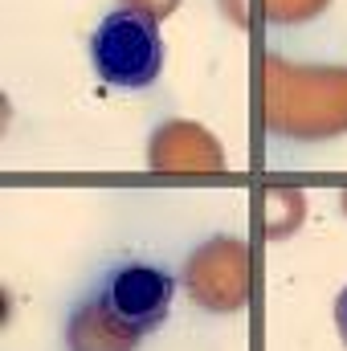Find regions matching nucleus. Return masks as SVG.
Instances as JSON below:
<instances>
[{
  "label": "nucleus",
  "mask_w": 347,
  "mask_h": 351,
  "mask_svg": "<svg viewBox=\"0 0 347 351\" xmlns=\"http://www.w3.org/2000/svg\"><path fill=\"white\" fill-rule=\"evenodd\" d=\"M90 62L106 86L147 90L164 70V33L147 8H115L90 37Z\"/></svg>",
  "instance_id": "f257e3e1"
},
{
  "label": "nucleus",
  "mask_w": 347,
  "mask_h": 351,
  "mask_svg": "<svg viewBox=\"0 0 347 351\" xmlns=\"http://www.w3.org/2000/svg\"><path fill=\"white\" fill-rule=\"evenodd\" d=\"M176 278L156 262H123L110 269V278L98 290V323L115 331L123 351L135 348L143 335H152L168 311H172Z\"/></svg>",
  "instance_id": "f03ea898"
},
{
  "label": "nucleus",
  "mask_w": 347,
  "mask_h": 351,
  "mask_svg": "<svg viewBox=\"0 0 347 351\" xmlns=\"http://www.w3.org/2000/svg\"><path fill=\"white\" fill-rule=\"evenodd\" d=\"M335 327H339V339L347 348V286H344V294L335 298Z\"/></svg>",
  "instance_id": "7ed1b4c3"
}]
</instances>
